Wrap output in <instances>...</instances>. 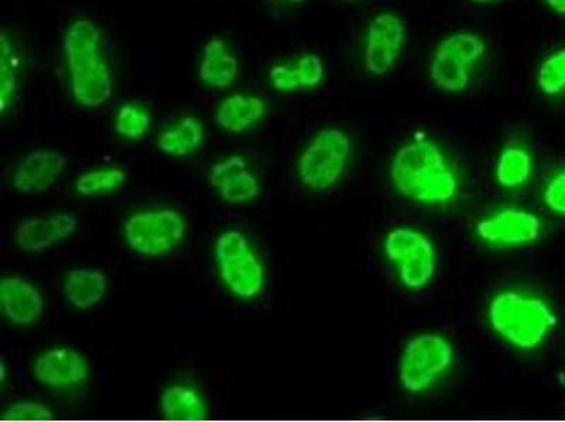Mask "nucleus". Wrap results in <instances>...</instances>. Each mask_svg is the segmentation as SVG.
Wrapping results in <instances>:
<instances>
[{"instance_id": "obj_1", "label": "nucleus", "mask_w": 565, "mask_h": 422, "mask_svg": "<svg viewBox=\"0 0 565 422\" xmlns=\"http://www.w3.org/2000/svg\"><path fill=\"white\" fill-rule=\"evenodd\" d=\"M390 179L399 195L426 206L452 203L459 193L457 170L433 141L404 144L394 155Z\"/></svg>"}, {"instance_id": "obj_2", "label": "nucleus", "mask_w": 565, "mask_h": 422, "mask_svg": "<svg viewBox=\"0 0 565 422\" xmlns=\"http://www.w3.org/2000/svg\"><path fill=\"white\" fill-rule=\"evenodd\" d=\"M101 33L88 19L72 23L64 34V57L74 99L85 108H101L113 93L111 69L101 52Z\"/></svg>"}, {"instance_id": "obj_3", "label": "nucleus", "mask_w": 565, "mask_h": 422, "mask_svg": "<svg viewBox=\"0 0 565 422\" xmlns=\"http://www.w3.org/2000/svg\"><path fill=\"white\" fill-rule=\"evenodd\" d=\"M488 319L495 333L523 351L539 348L557 323L547 301L517 290H504L495 296Z\"/></svg>"}, {"instance_id": "obj_4", "label": "nucleus", "mask_w": 565, "mask_h": 422, "mask_svg": "<svg viewBox=\"0 0 565 422\" xmlns=\"http://www.w3.org/2000/svg\"><path fill=\"white\" fill-rule=\"evenodd\" d=\"M454 358V346L445 336L432 333L414 336L400 358V385L410 395L426 393L452 368Z\"/></svg>"}, {"instance_id": "obj_5", "label": "nucleus", "mask_w": 565, "mask_h": 422, "mask_svg": "<svg viewBox=\"0 0 565 422\" xmlns=\"http://www.w3.org/2000/svg\"><path fill=\"white\" fill-rule=\"evenodd\" d=\"M351 140L339 129L319 132L303 151L297 164L300 182L315 192L334 188L347 169Z\"/></svg>"}, {"instance_id": "obj_6", "label": "nucleus", "mask_w": 565, "mask_h": 422, "mask_svg": "<svg viewBox=\"0 0 565 422\" xmlns=\"http://www.w3.org/2000/svg\"><path fill=\"white\" fill-rule=\"evenodd\" d=\"M384 254L398 268L399 278L410 290L426 288L436 275V249L427 235L400 227L384 238Z\"/></svg>"}, {"instance_id": "obj_7", "label": "nucleus", "mask_w": 565, "mask_h": 422, "mask_svg": "<svg viewBox=\"0 0 565 422\" xmlns=\"http://www.w3.org/2000/svg\"><path fill=\"white\" fill-rule=\"evenodd\" d=\"M224 284L239 299L257 298L264 288V270L251 244L239 231H228L215 245Z\"/></svg>"}, {"instance_id": "obj_8", "label": "nucleus", "mask_w": 565, "mask_h": 422, "mask_svg": "<svg viewBox=\"0 0 565 422\" xmlns=\"http://www.w3.org/2000/svg\"><path fill=\"white\" fill-rule=\"evenodd\" d=\"M123 235L134 253L152 258L170 253L182 243L186 223L176 210L143 211L124 223Z\"/></svg>"}, {"instance_id": "obj_9", "label": "nucleus", "mask_w": 565, "mask_h": 422, "mask_svg": "<svg viewBox=\"0 0 565 422\" xmlns=\"http://www.w3.org/2000/svg\"><path fill=\"white\" fill-rule=\"evenodd\" d=\"M406 37V26L394 13L384 12L372 20L365 47V67L373 77H384L396 64Z\"/></svg>"}, {"instance_id": "obj_10", "label": "nucleus", "mask_w": 565, "mask_h": 422, "mask_svg": "<svg viewBox=\"0 0 565 422\" xmlns=\"http://www.w3.org/2000/svg\"><path fill=\"white\" fill-rule=\"evenodd\" d=\"M477 234L485 244L497 248L530 244L540 238L542 221L526 210L504 209L479 221Z\"/></svg>"}, {"instance_id": "obj_11", "label": "nucleus", "mask_w": 565, "mask_h": 422, "mask_svg": "<svg viewBox=\"0 0 565 422\" xmlns=\"http://www.w3.org/2000/svg\"><path fill=\"white\" fill-rule=\"evenodd\" d=\"M33 374L47 389L67 390L88 379L89 366L73 348H53L34 362Z\"/></svg>"}, {"instance_id": "obj_12", "label": "nucleus", "mask_w": 565, "mask_h": 422, "mask_svg": "<svg viewBox=\"0 0 565 422\" xmlns=\"http://www.w3.org/2000/svg\"><path fill=\"white\" fill-rule=\"evenodd\" d=\"M67 158L57 149L33 151L19 164L13 186L22 193H43L58 182Z\"/></svg>"}, {"instance_id": "obj_13", "label": "nucleus", "mask_w": 565, "mask_h": 422, "mask_svg": "<svg viewBox=\"0 0 565 422\" xmlns=\"http://www.w3.org/2000/svg\"><path fill=\"white\" fill-rule=\"evenodd\" d=\"M77 229L78 220L68 213L24 220L17 229V244L24 253H44L59 241L72 238Z\"/></svg>"}, {"instance_id": "obj_14", "label": "nucleus", "mask_w": 565, "mask_h": 422, "mask_svg": "<svg viewBox=\"0 0 565 422\" xmlns=\"http://www.w3.org/2000/svg\"><path fill=\"white\" fill-rule=\"evenodd\" d=\"M209 182L219 189L224 202L231 204L252 202L260 193L258 179L249 173L247 160L237 155L214 165Z\"/></svg>"}, {"instance_id": "obj_15", "label": "nucleus", "mask_w": 565, "mask_h": 422, "mask_svg": "<svg viewBox=\"0 0 565 422\" xmlns=\"http://www.w3.org/2000/svg\"><path fill=\"white\" fill-rule=\"evenodd\" d=\"M4 314L14 325H32L44 314L42 291L20 278H4L0 284Z\"/></svg>"}, {"instance_id": "obj_16", "label": "nucleus", "mask_w": 565, "mask_h": 422, "mask_svg": "<svg viewBox=\"0 0 565 422\" xmlns=\"http://www.w3.org/2000/svg\"><path fill=\"white\" fill-rule=\"evenodd\" d=\"M198 74L204 84L218 89H227L237 80L238 59L229 52L224 40L213 38L205 44Z\"/></svg>"}, {"instance_id": "obj_17", "label": "nucleus", "mask_w": 565, "mask_h": 422, "mask_svg": "<svg viewBox=\"0 0 565 422\" xmlns=\"http://www.w3.org/2000/svg\"><path fill=\"white\" fill-rule=\"evenodd\" d=\"M267 113V103L252 95L235 93L222 100L215 122L229 133L241 134L260 122Z\"/></svg>"}, {"instance_id": "obj_18", "label": "nucleus", "mask_w": 565, "mask_h": 422, "mask_svg": "<svg viewBox=\"0 0 565 422\" xmlns=\"http://www.w3.org/2000/svg\"><path fill=\"white\" fill-rule=\"evenodd\" d=\"M107 290V276L95 269H75L64 284L65 299L78 310H89L101 303Z\"/></svg>"}, {"instance_id": "obj_19", "label": "nucleus", "mask_w": 565, "mask_h": 422, "mask_svg": "<svg viewBox=\"0 0 565 422\" xmlns=\"http://www.w3.org/2000/svg\"><path fill=\"white\" fill-rule=\"evenodd\" d=\"M160 410L166 419L177 421H202L208 411L202 395L193 387L174 385L160 396Z\"/></svg>"}, {"instance_id": "obj_20", "label": "nucleus", "mask_w": 565, "mask_h": 422, "mask_svg": "<svg viewBox=\"0 0 565 422\" xmlns=\"http://www.w3.org/2000/svg\"><path fill=\"white\" fill-rule=\"evenodd\" d=\"M203 124L194 118H184L176 127L167 130L157 140L159 148L170 157L182 158L195 153L204 143Z\"/></svg>"}, {"instance_id": "obj_21", "label": "nucleus", "mask_w": 565, "mask_h": 422, "mask_svg": "<svg viewBox=\"0 0 565 422\" xmlns=\"http://www.w3.org/2000/svg\"><path fill=\"white\" fill-rule=\"evenodd\" d=\"M533 173V158L526 148L508 147L497 165V182L503 189H518L529 182Z\"/></svg>"}, {"instance_id": "obj_22", "label": "nucleus", "mask_w": 565, "mask_h": 422, "mask_svg": "<svg viewBox=\"0 0 565 422\" xmlns=\"http://www.w3.org/2000/svg\"><path fill=\"white\" fill-rule=\"evenodd\" d=\"M430 73H432L433 82L439 89L447 90V92L459 93L468 88L469 73L467 65L458 62L452 55L437 52Z\"/></svg>"}, {"instance_id": "obj_23", "label": "nucleus", "mask_w": 565, "mask_h": 422, "mask_svg": "<svg viewBox=\"0 0 565 422\" xmlns=\"http://www.w3.org/2000/svg\"><path fill=\"white\" fill-rule=\"evenodd\" d=\"M128 175L122 169H98L79 176L75 190L79 196H97L111 193L127 182Z\"/></svg>"}, {"instance_id": "obj_24", "label": "nucleus", "mask_w": 565, "mask_h": 422, "mask_svg": "<svg viewBox=\"0 0 565 422\" xmlns=\"http://www.w3.org/2000/svg\"><path fill=\"white\" fill-rule=\"evenodd\" d=\"M437 52L452 55L458 62L465 65L479 62L487 53V45L478 35L469 33H458L449 35L438 45Z\"/></svg>"}, {"instance_id": "obj_25", "label": "nucleus", "mask_w": 565, "mask_h": 422, "mask_svg": "<svg viewBox=\"0 0 565 422\" xmlns=\"http://www.w3.org/2000/svg\"><path fill=\"white\" fill-rule=\"evenodd\" d=\"M0 43H2V59H0V67H2L0 68V79H2V88H0V108H2V113H4L18 90L17 57H14L12 43H10L7 33H2Z\"/></svg>"}, {"instance_id": "obj_26", "label": "nucleus", "mask_w": 565, "mask_h": 422, "mask_svg": "<svg viewBox=\"0 0 565 422\" xmlns=\"http://www.w3.org/2000/svg\"><path fill=\"white\" fill-rule=\"evenodd\" d=\"M150 124L152 120L149 113L139 109L138 106L124 104L118 112L115 132L124 138L139 140L149 132Z\"/></svg>"}, {"instance_id": "obj_27", "label": "nucleus", "mask_w": 565, "mask_h": 422, "mask_svg": "<svg viewBox=\"0 0 565 422\" xmlns=\"http://www.w3.org/2000/svg\"><path fill=\"white\" fill-rule=\"evenodd\" d=\"M537 84L546 97H556L565 89V49L548 57L539 69Z\"/></svg>"}, {"instance_id": "obj_28", "label": "nucleus", "mask_w": 565, "mask_h": 422, "mask_svg": "<svg viewBox=\"0 0 565 422\" xmlns=\"http://www.w3.org/2000/svg\"><path fill=\"white\" fill-rule=\"evenodd\" d=\"M2 417L9 421H47L54 414L48 407L34 403V401H18L3 411Z\"/></svg>"}, {"instance_id": "obj_29", "label": "nucleus", "mask_w": 565, "mask_h": 422, "mask_svg": "<svg viewBox=\"0 0 565 422\" xmlns=\"http://www.w3.org/2000/svg\"><path fill=\"white\" fill-rule=\"evenodd\" d=\"M297 75L302 88H315L324 78V64L315 54L303 55L296 64Z\"/></svg>"}, {"instance_id": "obj_30", "label": "nucleus", "mask_w": 565, "mask_h": 422, "mask_svg": "<svg viewBox=\"0 0 565 422\" xmlns=\"http://www.w3.org/2000/svg\"><path fill=\"white\" fill-rule=\"evenodd\" d=\"M544 203L556 214H565V170L550 180L544 190Z\"/></svg>"}, {"instance_id": "obj_31", "label": "nucleus", "mask_w": 565, "mask_h": 422, "mask_svg": "<svg viewBox=\"0 0 565 422\" xmlns=\"http://www.w3.org/2000/svg\"><path fill=\"white\" fill-rule=\"evenodd\" d=\"M270 79H272L273 87L279 92L292 93L302 88L300 84L296 68L286 67V65H276L270 70Z\"/></svg>"}, {"instance_id": "obj_32", "label": "nucleus", "mask_w": 565, "mask_h": 422, "mask_svg": "<svg viewBox=\"0 0 565 422\" xmlns=\"http://www.w3.org/2000/svg\"><path fill=\"white\" fill-rule=\"evenodd\" d=\"M550 8L559 14H565V0H546Z\"/></svg>"}, {"instance_id": "obj_33", "label": "nucleus", "mask_w": 565, "mask_h": 422, "mask_svg": "<svg viewBox=\"0 0 565 422\" xmlns=\"http://www.w3.org/2000/svg\"><path fill=\"white\" fill-rule=\"evenodd\" d=\"M472 2L479 3V4H487V3L497 2V0H472Z\"/></svg>"}, {"instance_id": "obj_34", "label": "nucleus", "mask_w": 565, "mask_h": 422, "mask_svg": "<svg viewBox=\"0 0 565 422\" xmlns=\"http://www.w3.org/2000/svg\"><path fill=\"white\" fill-rule=\"evenodd\" d=\"M286 2L293 3V4H302V3L306 2V0H286Z\"/></svg>"}, {"instance_id": "obj_35", "label": "nucleus", "mask_w": 565, "mask_h": 422, "mask_svg": "<svg viewBox=\"0 0 565 422\" xmlns=\"http://www.w3.org/2000/svg\"><path fill=\"white\" fill-rule=\"evenodd\" d=\"M7 379V369H4V362H2V381Z\"/></svg>"}]
</instances>
